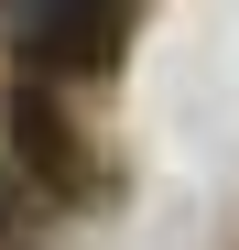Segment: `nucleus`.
Segmentation results:
<instances>
[{
    "label": "nucleus",
    "instance_id": "1",
    "mask_svg": "<svg viewBox=\"0 0 239 250\" xmlns=\"http://www.w3.org/2000/svg\"><path fill=\"white\" fill-rule=\"evenodd\" d=\"M11 33L33 76H109L131 44V0H11Z\"/></svg>",
    "mask_w": 239,
    "mask_h": 250
},
{
    "label": "nucleus",
    "instance_id": "2",
    "mask_svg": "<svg viewBox=\"0 0 239 250\" xmlns=\"http://www.w3.org/2000/svg\"><path fill=\"white\" fill-rule=\"evenodd\" d=\"M11 142H22V163H33L44 185H87V152H76V120L55 109V87H44V76H22V87H11Z\"/></svg>",
    "mask_w": 239,
    "mask_h": 250
}]
</instances>
